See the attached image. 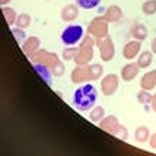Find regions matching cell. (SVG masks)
Masks as SVG:
<instances>
[{
    "mask_svg": "<svg viewBox=\"0 0 156 156\" xmlns=\"http://www.w3.org/2000/svg\"><path fill=\"white\" fill-rule=\"evenodd\" d=\"M96 99H98V92L95 86L90 83L77 88L73 94V105L79 111H89L90 108H94Z\"/></svg>",
    "mask_w": 156,
    "mask_h": 156,
    "instance_id": "6da1fadb",
    "label": "cell"
},
{
    "mask_svg": "<svg viewBox=\"0 0 156 156\" xmlns=\"http://www.w3.org/2000/svg\"><path fill=\"white\" fill-rule=\"evenodd\" d=\"M83 37V28L80 25H70L61 32V41L66 45H75Z\"/></svg>",
    "mask_w": 156,
    "mask_h": 156,
    "instance_id": "7a4b0ae2",
    "label": "cell"
},
{
    "mask_svg": "<svg viewBox=\"0 0 156 156\" xmlns=\"http://www.w3.org/2000/svg\"><path fill=\"white\" fill-rule=\"evenodd\" d=\"M32 67H34L35 72H37V73L42 77V80L45 82L48 86H51V85H53V76H51V72L48 70V67L45 66V64H41V63H34V64H32Z\"/></svg>",
    "mask_w": 156,
    "mask_h": 156,
    "instance_id": "3957f363",
    "label": "cell"
},
{
    "mask_svg": "<svg viewBox=\"0 0 156 156\" xmlns=\"http://www.w3.org/2000/svg\"><path fill=\"white\" fill-rule=\"evenodd\" d=\"M142 86L146 90L155 88L156 86V70H152L149 73H146V76L143 77V80H142Z\"/></svg>",
    "mask_w": 156,
    "mask_h": 156,
    "instance_id": "277c9868",
    "label": "cell"
},
{
    "mask_svg": "<svg viewBox=\"0 0 156 156\" xmlns=\"http://www.w3.org/2000/svg\"><path fill=\"white\" fill-rule=\"evenodd\" d=\"M139 50H140V44L139 42H130V44H127L124 47V57L131 60V58H134L137 55Z\"/></svg>",
    "mask_w": 156,
    "mask_h": 156,
    "instance_id": "5b68a950",
    "label": "cell"
},
{
    "mask_svg": "<svg viewBox=\"0 0 156 156\" xmlns=\"http://www.w3.org/2000/svg\"><path fill=\"white\" fill-rule=\"evenodd\" d=\"M137 67H139V66H134V64L126 66V67L122 69V79H124V80H131V79H134L137 75Z\"/></svg>",
    "mask_w": 156,
    "mask_h": 156,
    "instance_id": "8992f818",
    "label": "cell"
},
{
    "mask_svg": "<svg viewBox=\"0 0 156 156\" xmlns=\"http://www.w3.org/2000/svg\"><path fill=\"white\" fill-rule=\"evenodd\" d=\"M102 0H76V5L82 9H86V10H90V9H95Z\"/></svg>",
    "mask_w": 156,
    "mask_h": 156,
    "instance_id": "52a82bcc",
    "label": "cell"
},
{
    "mask_svg": "<svg viewBox=\"0 0 156 156\" xmlns=\"http://www.w3.org/2000/svg\"><path fill=\"white\" fill-rule=\"evenodd\" d=\"M150 63H152V53H150V51H144V53H142L140 57H139L137 66L140 69H144V67H147Z\"/></svg>",
    "mask_w": 156,
    "mask_h": 156,
    "instance_id": "ba28073f",
    "label": "cell"
},
{
    "mask_svg": "<svg viewBox=\"0 0 156 156\" xmlns=\"http://www.w3.org/2000/svg\"><path fill=\"white\" fill-rule=\"evenodd\" d=\"M147 129L146 127H140V129H137L136 131V139L137 140H140V142H144L146 139H147Z\"/></svg>",
    "mask_w": 156,
    "mask_h": 156,
    "instance_id": "9c48e42d",
    "label": "cell"
},
{
    "mask_svg": "<svg viewBox=\"0 0 156 156\" xmlns=\"http://www.w3.org/2000/svg\"><path fill=\"white\" fill-rule=\"evenodd\" d=\"M156 10V2H146L144 5V12L146 13H152Z\"/></svg>",
    "mask_w": 156,
    "mask_h": 156,
    "instance_id": "30bf717a",
    "label": "cell"
},
{
    "mask_svg": "<svg viewBox=\"0 0 156 156\" xmlns=\"http://www.w3.org/2000/svg\"><path fill=\"white\" fill-rule=\"evenodd\" d=\"M139 98H142V102H147V101H149V99H147L149 96H147V95H144V94H142V95H139Z\"/></svg>",
    "mask_w": 156,
    "mask_h": 156,
    "instance_id": "8fae6325",
    "label": "cell"
},
{
    "mask_svg": "<svg viewBox=\"0 0 156 156\" xmlns=\"http://www.w3.org/2000/svg\"><path fill=\"white\" fill-rule=\"evenodd\" d=\"M152 50H153V53H156V38L153 40V42H152Z\"/></svg>",
    "mask_w": 156,
    "mask_h": 156,
    "instance_id": "7c38bea8",
    "label": "cell"
},
{
    "mask_svg": "<svg viewBox=\"0 0 156 156\" xmlns=\"http://www.w3.org/2000/svg\"><path fill=\"white\" fill-rule=\"evenodd\" d=\"M152 105H153V109L156 111V95H155V98L152 99Z\"/></svg>",
    "mask_w": 156,
    "mask_h": 156,
    "instance_id": "4fadbf2b",
    "label": "cell"
},
{
    "mask_svg": "<svg viewBox=\"0 0 156 156\" xmlns=\"http://www.w3.org/2000/svg\"><path fill=\"white\" fill-rule=\"evenodd\" d=\"M152 146H153V147H156V136L152 137Z\"/></svg>",
    "mask_w": 156,
    "mask_h": 156,
    "instance_id": "5bb4252c",
    "label": "cell"
}]
</instances>
